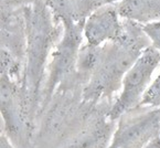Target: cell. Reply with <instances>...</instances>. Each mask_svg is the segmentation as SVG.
<instances>
[{
  "instance_id": "6da1fadb",
  "label": "cell",
  "mask_w": 160,
  "mask_h": 148,
  "mask_svg": "<svg viewBox=\"0 0 160 148\" xmlns=\"http://www.w3.org/2000/svg\"><path fill=\"white\" fill-rule=\"evenodd\" d=\"M150 45V39L141 24L122 19V33L119 39L102 45L98 64L83 87V101L94 106L111 104L114 94L122 87L125 74Z\"/></svg>"
},
{
  "instance_id": "7a4b0ae2",
  "label": "cell",
  "mask_w": 160,
  "mask_h": 148,
  "mask_svg": "<svg viewBox=\"0 0 160 148\" xmlns=\"http://www.w3.org/2000/svg\"><path fill=\"white\" fill-rule=\"evenodd\" d=\"M27 26V52L24 64L23 89L30 103L33 118L39 115L44 78L49 57L61 40L64 27L57 20L44 0L23 7Z\"/></svg>"
},
{
  "instance_id": "3957f363",
  "label": "cell",
  "mask_w": 160,
  "mask_h": 148,
  "mask_svg": "<svg viewBox=\"0 0 160 148\" xmlns=\"http://www.w3.org/2000/svg\"><path fill=\"white\" fill-rule=\"evenodd\" d=\"M62 23L64 27L63 35L52 51L51 60L48 64L47 80L41 93L40 116L47 110L59 86L78 78L76 64L78 52L84 40L85 21L73 22L64 20Z\"/></svg>"
},
{
  "instance_id": "277c9868",
  "label": "cell",
  "mask_w": 160,
  "mask_h": 148,
  "mask_svg": "<svg viewBox=\"0 0 160 148\" xmlns=\"http://www.w3.org/2000/svg\"><path fill=\"white\" fill-rule=\"evenodd\" d=\"M0 108L2 133L17 148H32L34 118L23 86L0 75Z\"/></svg>"
},
{
  "instance_id": "5b68a950",
  "label": "cell",
  "mask_w": 160,
  "mask_h": 148,
  "mask_svg": "<svg viewBox=\"0 0 160 148\" xmlns=\"http://www.w3.org/2000/svg\"><path fill=\"white\" fill-rule=\"evenodd\" d=\"M160 66V51L150 45L142 51L134 65L122 79L119 96L112 104L107 118L117 122L122 115L138 107L145 92L150 85L152 74Z\"/></svg>"
},
{
  "instance_id": "8992f818",
  "label": "cell",
  "mask_w": 160,
  "mask_h": 148,
  "mask_svg": "<svg viewBox=\"0 0 160 148\" xmlns=\"http://www.w3.org/2000/svg\"><path fill=\"white\" fill-rule=\"evenodd\" d=\"M160 136V108L136 107L119 117L107 148H145Z\"/></svg>"
},
{
  "instance_id": "52a82bcc",
  "label": "cell",
  "mask_w": 160,
  "mask_h": 148,
  "mask_svg": "<svg viewBox=\"0 0 160 148\" xmlns=\"http://www.w3.org/2000/svg\"><path fill=\"white\" fill-rule=\"evenodd\" d=\"M122 33V19L116 5H107L98 8L86 19L84 24V38L86 43L101 47L106 42L119 39Z\"/></svg>"
},
{
  "instance_id": "ba28073f",
  "label": "cell",
  "mask_w": 160,
  "mask_h": 148,
  "mask_svg": "<svg viewBox=\"0 0 160 148\" xmlns=\"http://www.w3.org/2000/svg\"><path fill=\"white\" fill-rule=\"evenodd\" d=\"M0 38L1 49L9 51L16 59L26 64L27 26L23 7L1 8Z\"/></svg>"
},
{
  "instance_id": "9c48e42d",
  "label": "cell",
  "mask_w": 160,
  "mask_h": 148,
  "mask_svg": "<svg viewBox=\"0 0 160 148\" xmlns=\"http://www.w3.org/2000/svg\"><path fill=\"white\" fill-rule=\"evenodd\" d=\"M53 16L60 21H86L95 10L102 7L97 0H44Z\"/></svg>"
},
{
  "instance_id": "30bf717a",
  "label": "cell",
  "mask_w": 160,
  "mask_h": 148,
  "mask_svg": "<svg viewBox=\"0 0 160 148\" xmlns=\"http://www.w3.org/2000/svg\"><path fill=\"white\" fill-rule=\"evenodd\" d=\"M116 7L122 19L139 24L160 20V0H120Z\"/></svg>"
},
{
  "instance_id": "8fae6325",
  "label": "cell",
  "mask_w": 160,
  "mask_h": 148,
  "mask_svg": "<svg viewBox=\"0 0 160 148\" xmlns=\"http://www.w3.org/2000/svg\"><path fill=\"white\" fill-rule=\"evenodd\" d=\"M102 45L101 47H93L90 44H84L81 47L78 52V64H76V72L83 81H90L93 72L96 69L97 64L101 59Z\"/></svg>"
},
{
  "instance_id": "7c38bea8",
  "label": "cell",
  "mask_w": 160,
  "mask_h": 148,
  "mask_svg": "<svg viewBox=\"0 0 160 148\" xmlns=\"http://www.w3.org/2000/svg\"><path fill=\"white\" fill-rule=\"evenodd\" d=\"M138 107L160 108V72L146 89Z\"/></svg>"
},
{
  "instance_id": "4fadbf2b",
  "label": "cell",
  "mask_w": 160,
  "mask_h": 148,
  "mask_svg": "<svg viewBox=\"0 0 160 148\" xmlns=\"http://www.w3.org/2000/svg\"><path fill=\"white\" fill-rule=\"evenodd\" d=\"M142 30L151 41V45L160 51V20L150 22L147 24H141Z\"/></svg>"
},
{
  "instance_id": "5bb4252c",
  "label": "cell",
  "mask_w": 160,
  "mask_h": 148,
  "mask_svg": "<svg viewBox=\"0 0 160 148\" xmlns=\"http://www.w3.org/2000/svg\"><path fill=\"white\" fill-rule=\"evenodd\" d=\"M37 1H39V0H0L1 8H10V9L27 7V6L37 3Z\"/></svg>"
},
{
  "instance_id": "9a60e30c",
  "label": "cell",
  "mask_w": 160,
  "mask_h": 148,
  "mask_svg": "<svg viewBox=\"0 0 160 148\" xmlns=\"http://www.w3.org/2000/svg\"><path fill=\"white\" fill-rule=\"evenodd\" d=\"M0 148H17V147L10 141V139L1 132V136H0Z\"/></svg>"
},
{
  "instance_id": "2e32d148",
  "label": "cell",
  "mask_w": 160,
  "mask_h": 148,
  "mask_svg": "<svg viewBox=\"0 0 160 148\" xmlns=\"http://www.w3.org/2000/svg\"><path fill=\"white\" fill-rule=\"evenodd\" d=\"M99 3L102 5V7L104 6H107V5H116L120 1V0H97Z\"/></svg>"
}]
</instances>
